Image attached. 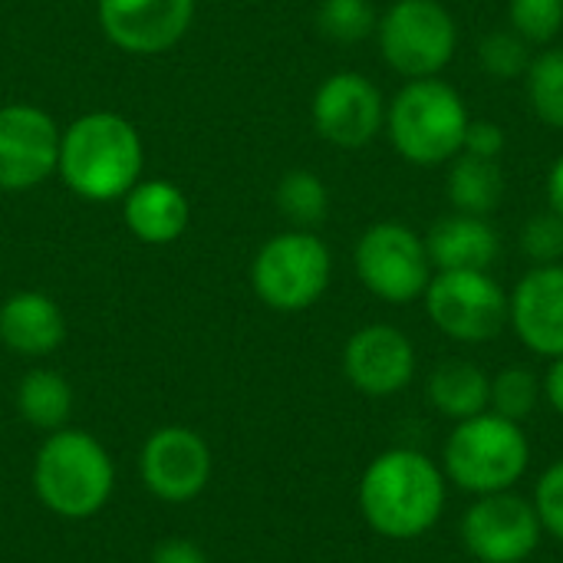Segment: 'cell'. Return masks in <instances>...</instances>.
I'll use <instances>...</instances> for the list:
<instances>
[{"instance_id": "cell-8", "label": "cell", "mask_w": 563, "mask_h": 563, "mask_svg": "<svg viewBox=\"0 0 563 563\" xmlns=\"http://www.w3.org/2000/svg\"><path fill=\"white\" fill-rule=\"evenodd\" d=\"M422 303L455 343H488L508 327V290L488 271H435Z\"/></svg>"}, {"instance_id": "cell-19", "label": "cell", "mask_w": 563, "mask_h": 563, "mask_svg": "<svg viewBox=\"0 0 563 563\" xmlns=\"http://www.w3.org/2000/svg\"><path fill=\"white\" fill-rule=\"evenodd\" d=\"M66 340L59 303L40 290L10 294L0 303V343L16 356H49Z\"/></svg>"}, {"instance_id": "cell-16", "label": "cell", "mask_w": 563, "mask_h": 563, "mask_svg": "<svg viewBox=\"0 0 563 563\" xmlns=\"http://www.w3.org/2000/svg\"><path fill=\"white\" fill-rule=\"evenodd\" d=\"M508 323L518 340L544 356H563V264L531 267L508 294Z\"/></svg>"}, {"instance_id": "cell-3", "label": "cell", "mask_w": 563, "mask_h": 563, "mask_svg": "<svg viewBox=\"0 0 563 563\" xmlns=\"http://www.w3.org/2000/svg\"><path fill=\"white\" fill-rule=\"evenodd\" d=\"M33 492L56 518H96L115 492V462L82 429H56L33 459Z\"/></svg>"}, {"instance_id": "cell-27", "label": "cell", "mask_w": 563, "mask_h": 563, "mask_svg": "<svg viewBox=\"0 0 563 563\" xmlns=\"http://www.w3.org/2000/svg\"><path fill=\"white\" fill-rule=\"evenodd\" d=\"M478 66L498 79L508 82L515 76H525L531 66V43L521 40L511 26L508 30H495L478 43Z\"/></svg>"}, {"instance_id": "cell-5", "label": "cell", "mask_w": 563, "mask_h": 563, "mask_svg": "<svg viewBox=\"0 0 563 563\" xmlns=\"http://www.w3.org/2000/svg\"><path fill=\"white\" fill-rule=\"evenodd\" d=\"M468 122L465 99L442 79H409L386 106L393 148L419 168L452 162L465 145Z\"/></svg>"}, {"instance_id": "cell-31", "label": "cell", "mask_w": 563, "mask_h": 563, "mask_svg": "<svg viewBox=\"0 0 563 563\" xmlns=\"http://www.w3.org/2000/svg\"><path fill=\"white\" fill-rule=\"evenodd\" d=\"M505 145H508V139H505V129H501L498 122L475 119V122H468V132H465V145H462V152L498 162V158H501V152H505Z\"/></svg>"}, {"instance_id": "cell-34", "label": "cell", "mask_w": 563, "mask_h": 563, "mask_svg": "<svg viewBox=\"0 0 563 563\" xmlns=\"http://www.w3.org/2000/svg\"><path fill=\"white\" fill-rule=\"evenodd\" d=\"M548 201H551V211H558L563 218V155L548 175Z\"/></svg>"}, {"instance_id": "cell-26", "label": "cell", "mask_w": 563, "mask_h": 563, "mask_svg": "<svg viewBox=\"0 0 563 563\" xmlns=\"http://www.w3.org/2000/svg\"><path fill=\"white\" fill-rule=\"evenodd\" d=\"M376 7L369 0H320L317 26L333 43H360L376 33Z\"/></svg>"}, {"instance_id": "cell-11", "label": "cell", "mask_w": 563, "mask_h": 563, "mask_svg": "<svg viewBox=\"0 0 563 563\" xmlns=\"http://www.w3.org/2000/svg\"><path fill=\"white\" fill-rule=\"evenodd\" d=\"M59 125L30 102L0 106V191H33L56 175Z\"/></svg>"}, {"instance_id": "cell-6", "label": "cell", "mask_w": 563, "mask_h": 563, "mask_svg": "<svg viewBox=\"0 0 563 563\" xmlns=\"http://www.w3.org/2000/svg\"><path fill=\"white\" fill-rule=\"evenodd\" d=\"M330 274V247L313 231L294 228L261 244L251 264V287L271 310L300 313L327 294Z\"/></svg>"}, {"instance_id": "cell-4", "label": "cell", "mask_w": 563, "mask_h": 563, "mask_svg": "<svg viewBox=\"0 0 563 563\" xmlns=\"http://www.w3.org/2000/svg\"><path fill=\"white\" fill-rule=\"evenodd\" d=\"M531 465V442L521 422H511L498 412H482L455 429L442 449L445 478L472 498L511 492Z\"/></svg>"}, {"instance_id": "cell-24", "label": "cell", "mask_w": 563, "mask_h": 563, "mask_svg": "<svg viewBox=\"0 0 563 563\" xmlns=\"http://www.w3.org/2000/svg\"><path fill=\"white\" fill-rule=\"evenodd\" d=\"M525 79H528V102L534 115L551 129H563V49L554 46L531 56Z\"/></svg>"}, {"instance_id": "cell-7", "label": "cell", "mask_w": 563, "mask_h": 563, "mask_svg": "<svg viewBox=\"0 0 563 563\" xmlns=\"http://www.w3.org/2000/svg\"><path fill=\"white\" fill-rule=\"evenodd\" d=\"M383 59L406 79H435L455 56L459 30L439 0H396L376 23Z\"/></svg>"}, {"instance_id": "cell-17", "label": "cell", "mask_w": 563, "mask_h": 563, "mask_svg": "<svg viewBox=\"0 0 563 563\" xmlns=\"http://www.w3.org/2000/svg\"><path fill=\"white\" fill-rule=\"evenodd\" d=\"M122 221L142 244H175L188 231L191 201L168 178H139L122 198Z\"/></svg>"}, {"instance_id": "cell-12", "label": "cell", "mask_w": 563, "mask_h": 563, "mask_svg": "<svg viewBox=\"0 0 563 563\" xmlns=\"http://www.w3.org/2000/svg\"><path fill=\"white\" fill-rule=\"evenodd\" d=\"M313 129L336 148H363L386 125V102L373 79L353 69L327 76L313 92Z\"/></svg>"}, {"instance_id": "cell-9", "label": "cell", "mask_w": 563, "mask_h": 563, "mask_svg": "<svg viewBox=\"0 0 563 563\" xmlns=\"http://www.w3.org/2000/svg\"><path fill=\"white\" fill-rule=\"evenodd\" d=\"M356 277L363 287L386 303L422 300L435 267L426 251V238L399 221H379L363 231L353 251Z\"/></svg>"}, {"instance_id": "cell-21", "label": "cell", "mask_w": 563, "mask_h": 563, "mask_svg": "<svg viewBox=\"0 0 563 563\" xmlns=\"http://www.w3.org/2000/svg\"><path fill=\"white\" fill-rule=\"evenodd\" d=\"M449 201L462 214L488 218L505 195V175L501 165L492 158H478L468 152H459L449 165Z\"/></svg>"}, {"instance_id": "cell-20", "label": "cell", "mask_w": 563, "mask_h": 563, "mask_svg": "<svg viewBox=\"0 0 563 563\" xmlns=\"http://www.w3.org/2000/svg\"><path fill=\"white\" fill-rule=\"evenodd\" d=\"M426 399L429 406L452 419V422H465L472 416L488 412L492 406V376L468 363V360H449L442 366H435L429 373L426 383Z\"/></svg>"}, {"instance_id": "cell-29", "label": "cell", "mask_w": 563, "mask_h": 563, "mask_svg": "<svg viewBox=\"0 0 563 563\" xmlns=\"http://www.w3.org/2000/svg\"><path fill=\"white\" fill-rule=\"evenodd\" d=\"M521 251L534 267L563 261V218L558 211H538L521 228Z\"/></svg>"}, {"instance_id": "cell-25", "label": "cell", "mask_w": 563, "mask_h": 563, "mask_svg": "<svg viewBox=\"0 0 563 563\" xmlns=\"http://www.w3.org/2000/svg\"><path fill=\"white\" fill-rule=\"evenodd\" d=\"M544 396L541 376L528 366H505L498 376H492V412L511 419V422H525L538 402Z\"/></svg>"}, {"instance_id": "cell-1", "label": "cell", "mask_w": 563, "mask_h": 563, "mask_svg": "<svg viewBox=\"0 0 563 563\" xmlns=\"http://www.w3.org/2000/svg\"><path fill=\"white\" fill-rule=\"evenodd\" d=\"M356 498L379 538L416 541L439 525L449 501V478L426 452L389 449L366 465Z\"/></svg>"}, {"instance_id": "cell-2", "label": "cell", "mask_w": 563, "mask_h": 563, "mask_svg": "<svg viewBox=\"0 0 563 563\" xmlns=\"http://www.w3.org/2000/svg\"><path fill=\"white\" fill-rule=\"evenodd\" d=\"M139 129L115 112H86L59 132L56 175L82 201H119L142 178Z\"/></svg>"}, {"instance_id": "cell-10", "label": "cell", "mask_w": 563, "mask_h": 563, "mask_svg": "<svg viewBox=\"0 0 563 563\" xmlns=\"http://www.w3.org/2000/svg\"><path fill=\"white\" fill-rule=\"evenodd\" d=\"M459 531L465 551L478 563H525L544 538L534 505L515 492L475 498Z\"/></svg>"}, {"instance_id": "cell-13", "label": "cell", "mask_w": 563, "mask_h": 563, "mask_svg": "<svg viewBox=\"0 0 563 563\" xmlns=\"http://www.w3.org/2000/svg\"><path fill=\"white\" fill-rule=\"evenodd\" d=\"M142 482L145 488L168 501V505H185L195 501L214 472V459L208 442L188 429V426H162L155 429L145 445H142Z\"/></svg>"}, {"instance_id": "cell-15", "label": "cell", "mask_w": 563, "mask_h": 563, "mask_svg": "<svg viewBox=\"0 0 563 563\" xmlns=\"http://www.w3.org/2000/svg\"><path fill=\"white\" fill-rule=\"evenodd\" d=\"M416 366L419 356L412 340L389 323H369L343 346V373L350 386L373 399L402 393L416 379Z\"/></svg>"}, {"instance_id": "cell-14", "label": "cell", "mask_w": 563, "mask_h": 563, "mask_svg": "<svg viewBox=\"0 0 563 563\" xmlns=\"http://www.w3.org/2000/svg\"><path fill=\"white\" fill-rule=\"evenodd\" d=\"M102 36L132 56H155L185 40L195 20V0H99Z\"/></svg>"}, {"instance_id": "cell-28", "label": "cell", "mask_w": 563, "mask_h": 563, "mask_svg": "<svg viewBox=\"0 0 563 563\" xmlns=\"http://www.w3.org/2000/svg\"><path fill=\"white\" fill-rule=\"evenodd\" d=\"M511 30L528 43H551L563 26V0H511L508 3Z\"/></svg>"}, {"instance_id": "cell-22", "label": "cell", "mask_w": 563, "mask_h": 563, "mask_svg": "<svg viewBox=\"0 0 563 563\" xmlns=\"http://www.w3.org/2000/svg\"><path fill=\"white\" fill-rule=\"evenodd\" d=\"M16 412L33 429H66L73 416V386L56 369H30L16 386Z\"/></svg>"}, {"instance_id": "cell-33", "label": "cell", "mask_w": 563, "mask_h": 563, "mask_svg": "<svg viewBox=\"0 0 563 563\" xmlns=\"http://www.w3.org/2000/svg\"><path fill=\"white\" fill-rule=\"evenodd\" d=\"M541 386H544V399L551 402V409L563 419V356L551 360V369L544 373Z\"/></svg>"}, {"instance_id": "cell-23", "label": "cell", "mask_w": 563, "mask_h": 563, "mask_svg": "<svg viewBox=\"0 0 563 563\" xmlns=\"http://www.w3.org/2000/svg\"><path fill=\"white\" fill-rule=\"evenodd\" d=\"M277 208L280 214L294 224V228H317L327 211H330V191L323 185V178L317 172H307V168H294L287 172L280 181H277Z\"/></svg>"}, {"instance_id": "cell-30", "label": "cell", "mask_w": 563, "mask_h": 563, "mask_svg": "<svg viewBox=\"0 0 563 563\" xmlns=\"http://www.w3.org/2000/svg\"><path fill=\"white\" fill-rule=\"evenodd\" d=\"M544 534H551L554 541L563 544V459L548 465L544 475L534 485V498H531Z\"/></svg>"}, {"instance_id": "cell-18", "label": "cell", "mask_w": 563, "mask_h": 563, "mask_svg": "<svg viewBox=\"0 0 563 563\" xmlns=\"http://www.w3.org/2000/svg\"><path fill=\"white\" fill-rule=\"evenodd\" d=\"M426 251L435 271H492L501 257V238L488 218L455 211L429 228Z\"/></svg>"}, {"instance_id": "cell-32", "label": "cell", "mask_w": 563, "mask_h": 563, "mask_svg": "<svg viewBox=\"0 0 563 563\" xmlns=\"http://www.w3.org/2000/svg\"><path fill=\"white\" fill-rule=\"evenodd\" d=\"M148 563H211V558L188 538H168L152 551Z\"/></svg>"}]
</instances>
